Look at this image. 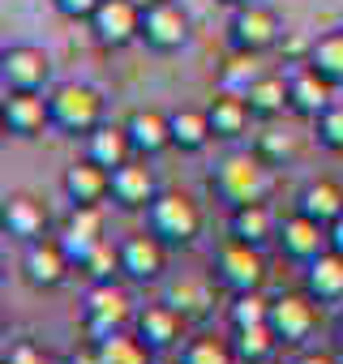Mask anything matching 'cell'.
I'll use <instances>...</instances> for the list:
<instances>
[{
    "instance_id": "11",
    "label": "cell",
    "mask_w": 343,
    "mask_h": 364,
    "mask_svg": "<svg viewBox=\"0 0 343 364\" xmlns=\"http://www.w3.org/2000/svg\"><path fill=\"white\" fill-rule=\"evenodd\" d=\"M270 326L283 347H300L317 330V300L309 291H283L270 300Z\"/></svg>"
},
{
    "instance_id": "13",
    "label": "cell",
    "mask_w": 343,
    "mask_h": 364,
    "mask_svg": "<svg viewBox=\"0 0 343 364\" xmlns=\"http://www.w3.org/2000/svg\"><path fill=\"white\" fill-rule=\"evenodd\" d=\"M167 245L154 232H133L120 240V274L129 283H159L167 270Z\"/></svg>"
},
{
    "instance_id": "36",
    "label": "cell",
    "mask_w": 343,
    "mask_h": 364,
    "mask_svg": "<svg viewBox=\"0 0 343 364\" xmlns=\"http://www.w3.org/2000/svg\"><path fill=\"white\" fill-rule=\"evenodd\" d=\"M228 321H232V330H236V326H258V321H270V300H266L262 291H232Z\"/></svg>"
},
{
    "instance_id": "19",
    "label": "cell",
    "mask_w": 343,
    "mask_h": 364,
    "mask_svg": "<svg viewBox=\"0 0 343 364\" xmlns=\"http://www.w3.org/2000/svg\"><path fill=\"white\" fill-rule=\"evenodd\" d=\"M0 228H5V236L31 245V240L48 236V206L35 202L31 193H14V198H5V206H0Z\"/></svg>"
},
{
    "instance_id": "23",
    "label": "cell",
    "mask_w": 343,
    "mask_h": 364,
    "mask_svg": "<svg viewBox=\"0 0 343 364\" xmlns=\"http://www.w3.org/2000/svg\"><path fill=\"white\" fill-rule=\"evenodd\" d=\"M60 240L73 257V266L103 240V206H69L65 223H60Z\"/></svg>"
},
{
    "instance_id": "32",
    "label": "cell",
    "mask_w": 343,
    "mask_h": 364,
    "mask_svg": "<svg viewBox=\"0 0 343 364\" xmlns=\"http://www.w3.org/2000/svg\"><path fill=\"white\" fill-rule=\"evenodd\" d=\"M150 347L137 338V330H120L95 343V364H150Z\"/></svg>"
},
{
    "instance_id": "39",
    "label": "cell",
    "mask_w": 343,
    "mask_h": 364,
    "mask_svg": "<svg viewBox=\"0 0 343 364\" xmlns=\"http://www.w3.org/2000/svg\"><path fill=\"white\" fill-rule=\"evenodd\" d=\"M99 5H103V0H52V9L60 18H69V22H90Z\"/></svg>"
},
{
    "instance_id": "34",
    "label": "cell",
    "mask_w": 343,
    "mask_h": 364,
    "mask_svg": "<svg viewBox=\"0 0 343 364\" xmlns=\"http://www.w3.org/2000/svg\"><path fill=\"white\" fill-rule=\"evenodd\" d=\"M249 150H253L266 167H283V163L296 159V137H292L287 129H262V133L253 137Z\"/></svg>"
},
{
    "instance_id": "7",
    "label": "cell",
    "mask_w": 343,
    "mask_h": 364,
    "mask_svg": "<svg viewBox=\"0 0 343 364\" xmlns=\"http://www.w3.org/2000/svg\"><path fill=\"white\" fill-rule=\"evenodd\" d=\"M142 5L146 0H103V5L95 9V18L86 22L95 43L107 48V52L142 43Z\"/></svg>"
},
{
    "instance_id": "41",
    "label": "cell",
    "mask_w": 343,
    "mask_h": 364,
    "mask_svg": "<svg viewBox=\"0 0 343 364\" xmlns=\"http://www.w3.org/2000/svg\"><path fill=\"white\" fill-rule=\"evenodd\" d=\"M326 240H330V249H334V253H343V215L326 228Z\"/></svg>"
},
{
    "instance_id": "38",
    "label": "cell",
    "mask_w": 343,
    "mask_h": 364,
    "mask_svg": "<svg viewBox=\"0 0 343 364\" xmlns=\"http://www.w3.org/2000/svg\"><path fill=\"white\" fill-rule=\"evenodd\" d=\"M258 73H262L258 56H253V52H236V48H232V56H228V65H223V86H228V90H245Z\"/></svg>"
},
{
    "instance_id": "29",
    "label": "cell",
    "mask_w": 343,
    "mask_h": 364,
    "mask_svg": "<svg viewBox=\"0 0 343 364\" xmlns=\"http://www.w3.org/2000/svg\"><path fill=\"white\" fill-rule=\"evenodd\" d=\"M241 95L249 99L253 120H275V116L287 112V77H283V73H266V69H262Z\"/></svg>"
},
{
    "instance_id": "24",
    "label": "cell",
    "mask_w": 343,
    "mask_h": 364,
    "mask_svg": "<svg viewBox=\"0 0 343 364\" xmlns=\"http://www.w3.org/2000/svg\"><path fill=\"white\" fill-rule=\"evenodd\" d=\"M228 236L245 240V245H270L279 236V219L266 202H245V206H232L228 210Z\"/></svg>"
},
{
    "instance_id": "9",
    "label": "cell",
    "mask_w": 343,
    "mask_h": 364,
    "mask_svg": "<svg viewBox=\"0 0 343 364\" xmlns=\"http://www.w3.org/2000/svg\"><path fill=\"white\" fill-rule=\"evenodd\" d=\"M69 270H73V257H69V249H65V240L56 236H39V240H31L26 249H22V279L35 287V291H56V287H65V279H69Z\"/></svg>"
},
{
    "instance_id": "40",
    "label": "cell",
    "mask_w": 343,
    "mask_h": 364,
    "mask_svg": "<svg viewBox=\"0 0 343 364\" xmlns=\"http://www.w3.org/2000/svg\"><path fill=\"white\" fill-rule=\"evenodd\" d=\"M5 360H9V364H48V355H43L31 338H18V343L5 351Z\"/></svg>"
},
{
    "instance_id": "43",
    "label": "cell",
    "mask_w": 343,
    "mask_h": 364,
    "mask_svg": "<svg viewBox=\"0 0 343 364\" xmlns=\"http://www.w3.org/2000/svg\"><path fill=\"white\" fill-rule=\"evenodd\" d=\"M334 343H339V351H343V309L334 313Z\"/></svg>"
},
{
    "instance_id": "14",
    "label": "cell",
    "mask_w": 343,
    "mask_h": 364,
    "mask_svg": "<svg viewBox=\"0 0 343 364\" xmlns=\"http://www.w3.org/2000/svg\"><path fill=\"white\" fill-rule=\"evenodd\" d=\"M185 313L176 304H167V300H154V304H142L133 313V330L137 338L150 347V351H172V347H181L185 338Z\"/></svg>"
},
{
    "instance_id": "17",
    "label": "cell",
    "mask_w": 343,
    "mask_h": 364,
    "mask_svg": "<svg viewBox=\"0 0 343 364\" xmlns=\"http://www.w3.org/2000/svg\"><path fill=\"white\" fill-rule=\"evenodd\" d=\"M60 189H65L69 206H103L112 198V171L99 167L95 159H78V163L65 167Z\"/></svg>"
},
{
    "instance_id": "45",
    "label": "cell",
    "mask_w": 343,
    "mask_h": 364,
    "mask_svg": "<svg viewBox=\"0 0 343 364\" xmlns=\"http://www.w3.org/2000/svg\"><path fill=\"white\" fill-rule=\"evenodd\" d=\"M253 364H275V360H253Z\"/></svg>"
},
{
    "instance_id": "33",
    "label": "cell",
    "mask_w": 343,
    "mask_h": 364,
    "mask_svg": "<svg viewBox=\"0 0 343 364\" xmlns=\"http://www.w3.org/2000/svg\"><path fill=\"white\" fill-rule=\"evenodd\" d=\"M313 73H322L326 82H334V86H343V26L339 31H326V35H317L313 39V48H309V60H305Z\"/></svg>"
},
{
    "instance_id": "2",
    "label": "cell",
    "mask_w": 343,
    "mask_h": 364,
    "mask_svg": "<svg viewBox=\"0 0 343 364\" xmlns=\"http://www.w3.org/2000/svg\"><path fill=\"white\" fill-rule=\"evenodd\" d=\"M142 215H146V232H154L172 253L189 249L202 236V206L185 189H159V198Z\"/></svg>"
},
{
    "instance_id": "3",
    "label": "cell",
    "mask_w": 343,
    "mask_h": 364,
    "mask_svg": "<svg viewBox=\"0 0 343 364\" xmlns=\"http://www.w3.org/2000/svg\"><path fill=\"white\" fill-rule=\"evenodd\" d=\"M48 107H52V129H60L65 137H90L107 120V99L90 82H60V86H52L48 90Z\"/></svg>"
},
{
    "instance_id": "4",
    "label": "cell",
    "mask_w": 343,
    "mask_h": 364,
    "mask_svg": "<svg viewBox=\"0 0 343 364\" xmlns=\"http://www.w3.org/2000/svg\"><path fill=\"white\" fill-rule=\"evenodd\" d=\"M211 274L228 291H262V283H266V257H262L258 245H245V240L228 236L215 249V257H211Z\"/></svg>"
},
{
    "instance_id": "46",
    "label": "cell",
    "mask_w": 343,
    "mask_h": 364,
    "mask_svg": "<svg viewBox=\"0 0 343 364\" xmlns=\"http://www.w3.org/2000/svg\"><path fill=\"white\" fill-rule=\"evenodd\" d=\"M339 26H343V14H339Z\"/></svg>"
},
{
    "instance_id": "12",
    "label": "cell",
    "mask_w": 343,
    "mask_h": 364,
    "mask_svg": "<svg viewBox=\"0 0 343 364\" xmlns=\"http://www.w3.org/2000/svg\"><path fill=\"white\" fill-rule=\"evenodd\" d=\"M0 82L5 90H43L52 82V56L35 43H14L0 52Z\"/></svg>"
},
{
    "instance_id": "1",
    "label": "cell",
    "mask_w": 343,
    "mask_h": 364,
    "mask_svg": "<svg viewBox=\"0 0 343 364\" xmlns=\"http://www.w3.org/2000/svg\"><path fill=\"white\" fill-rule=\"evenodd\" d=\"M206 189L232 210V206H245V202H266L270 193V167L253 154V150H236V154H223L215 163V171L206 176Z\"/></svg>"
},
{
    "instance_id": "27",
    "label": "cell",
    "mask_w": 343,
    "mask_h": 364,
    "mask_svg": "<svg viewBox=\"0 0 343 364\" xmlns=\"http://www.w3.org/2000/svg\"><path fill=\"white\" fill-rule=\"evenodd\" d=\"M305 291L317 304H343V253L326 249L305 266Z\"/></svg>"
},
{
    "instance_id": "21",
    "label": "cell",
    "mask_w": 343,
    "mask_h": 364,
    "mask_svg": "<svg viewBox=\"0 0 343 364\" xmlns=\"http://www.w3.org/2000/svg\"><path fill=\"white\" fill-rule=\"evenodd\" d=\"M125 129H129L133 150H137L142 159H154V154L172 150V120H167V112H159V107H133V112L125 116Z\"/></svg>"
},
{
    "instance_id": "5",
    "label": "cell",
    "mask_w": 343,
    "mask_h": 364,
    "mask_svg": "<svg viewBox=\"0 0 343 364\" xmlns=\"http://www.w3.org/2000/svg\"><path fill=\"white\" fill-rule=\"evenodd\" d=\"M133 313H137V309H133L129 291L116 287V279H112V283H90L86 304H82V330L90 334V343H99V338H107V334L129 330V326H133Z\"/></svg>"
},
{
    "instance_id": "22",
    "label": "cell",
    "mask_w": 343,
    "mask_h": 364,
    "mask_svg": "<svg viewBox=\"0 0 343 364\" xmlns=\"http://www.w3.org/2000/svg\"><path fill=\"white\" fill-rule=\"evenodd\" d=\"M206 116H211V129L219 141H241L253 124V112H249V99L241 90H219L211 103H206Z\"/></svg>"
},
{
    "instance_id": "31",
    "label": "cell",
    "mask_w": 343,
    "mask_h": 364,
    "mask_svg": "<svg viewBox=\"0 0 343 364\" xmlns=\"http://www.w3.org/2000/svg\"><path fill=\"white\" fill-rule=\"evenodd\" d=\"M232 347H236L241 364H253V360H275V351L283 343H279L270 321H258V326H236L232 330Z\"/></svg>"
},
{
    "instance_id": "16",
    "label": "cell",
    "mask_w": 343,
    "mask_h": 364,
    "mask_svg": "<svg viewBox=\"0 0 343 364\" xmlns=\"http://www.w3.org/2000/svg\"><path fill=\"white\" fill-rule=\"evenodd\" d=\"M154 198H159V180H154V171L146 167L142 154L112 171V206H116V210L137 215V210H146Z\"/></svg>"
},
{
    "instance_id": "30",
    "label": "cell",
    "mask_w": 343,
    "mask_h": 364,
    "mask_svg": "<svg viewBox=\"0 0 343 364\" xmlns=\"http://www.w3.org/2000/svg\"><path fill=\"white\" fill-rule=\"evenodd\" d=\"M176 364H241L232 338H219L211 330H198L194 338L181 343V360Z\"/></svg>"
},
{
    "instance_id": "8",
    "label": "cell",
    "mask_w": 343,
    "mask_h": 364,
    "mask_svg": "<svg viewBox=\"0 0 343 364\" xmlns=\"http://www.w3.org/2000/svg\"><path fill=\"white\" fill-rule=\"evenodd\" d=\"M142 43L159 56L181 52L189 43V14L176 0H146L142 5Z\"/></svg>"
},
{
    "instance_id": "10",
    "label": "cell",
    "mask_w": 343,
    "mask_h": 364,
    "mask_svg": "<svg viewBox=\"0 0 343 364\" xmlns=\"http://www.w3.org/2000/svg\"><path fill=\"white\" fill-rule=\"evenodd\" d=\"M0 120H5L9 137L35 141L52 129V107L43 90H5V103H0Z\"/></svg>"
},
{
    "instance_id": "25",
    "label": "cell",
    "mask_w": 343,
    "mask_h": 364,
    "mask_svg": "<svg viewBox=\"0 0 343 364\" xmlns=\"http://www.w3.org/2000/svg\"><path fill=\"white\" fill-rule=\"evenodd\" d=\"M82 141H86V159H95V163L107 167V171H116V167H125L129 159H137L129 129H125V124H112V120H103V124H99L90 137H82Z\"/></svg>"
},
{
    "instance_id": "20",
    "label": "cell",
    "mask_w": 343,
    "mask_h": 364,
    "mask_svg": "<svg viewBox=\"0 0 343 364\" xmlns=\"http://www.w3.org/2000/svg\"><path fill=\"white\" fill-rule=\"evenodd\" d=\"M163 300L176 304L189 321H206L215 313V274H181L163 287Z\"/></svg>"
},
{
    "instance_id": "18",
    "label": "cell",
    "mask_w": 343,
    "mask_h": 364,
    "mask_svg": "<svg viewBox=\"0 0 343 364\" xmlns=\"http://www.w3.org/2000/svg\"><path fill=\"white\" fill-rule=\"evenodd\" d=\"M334 82H326L322 73H313L309 65H300L296 73H287V112L292 116H305V120H317L330 103H334Z\"/></svg>"
},
{
    "instance_id": "28",
    "label": "cell",
    "mask_w": 343,
    "mask_h": 364,
    "mask_svg": "<svg viewBox=\"0 0 343 364\" xmlns=\"http://www.w3.org/2000/svg\"><path fill=\"white\" fill-rule=\"evenodd\" d=\"M296 210H305L309 219H317V223L330 228L343 215V185H339V180H330V176L309 180V185L296 193Z\"/></svg>"
},
{
    "instance_id": "44",
    "label": "cell",
    "mask_w": 343,
    "mask_h": 364,
    "mask_svg": "<svg viewBox=\"0 0 343 364\" xmlns=\"http://www.w3.org/2000/svg\"><path fill=\"white\" fill-rule=\"evenodd\" d=\"M219 5H232V9H236V5H245V0H219Z\"/></svg>"
},
{
    "instance_id": "15",
    "label": "cell",
    "mask_w": 343,
    "mask_h": 364,
    "mask_svg": "<svg viewBox=\"0 0 343 364\" xmlns=\"http://www.w3.org/2000/svg\"><path fill=\"white\" fill-rule=\"evenodd\" d=\"M275 245L283 249V257H292V262H300V266H309L317 253L330 249V240H326V223L309 219L305 210H292V215L279 219V236H275Z\"/></svg>"
},
{
    "instance_id": "37",
    "label": "cell",
    "mask_w": 343,
    "mask_h": 364,
    "mask_svg": "<svg viewBox=\"0 0 343 364\" xmlns=\"http://www.w3.org/2000/svg\"><path fill=\"white\" fill-rule=\"evenodd\" d=\"M313 133H317V146H322V150L343 154V103H330V107L313 120Z\"/></svg>"
},
{
    "instance_id": "35",
    "label": "cell",
    "mask_w": 343,
    "mask_h": 364,
    "mask_svg": "<svg viewBox=\"0 0 343 364\" xmlns=\"http://www.w3.org/2000/svg\"><path fill=\"white\" fill-rule=\"evenodd\" d=\"M78 270L90 279V283H112L116 274H120V245H112V240H99L82 262H78Z\"/></svg>"
},
{
    "instance_id": "6",
    "label": "cell",
    "mask_w": 343,
    "mask_h": 364,
    "mask_svg": "<svg viewBox=\"0 0 343 364\" xmlns=\"http://www.w3.org/2000/svg\"><path fill=\"white\" fill-rule=\"evenodd\" d=\"M283 39V22L270 5H258V0H245V5L232 9V22H228V43L236 52H275Z\"/></svg>"
},
{
    "instance_id": "47",
    "label": "cell",
    "mask_w": 343,
    "mask_h": 364,
    "mask_svg": "<svg viewBox=\"0 0 343 364\" xmlns=\"http://www.w3.org/2000/svg\"><path fill=\"white\" fill-rule=\"evenodd\" d=\"M0 364H9V360H0Z\"/></svg>"
},
{
    "instance_id": "26",
    "label": "cell",
    "mask_w": 343,
    "mask_h": 364,
    "mask_svg": "<svg viewBox=\"0 0 343 364\" xmlns=\"http://www.w3.org/2000/svg\"><path fill=\"white\" fill-rule=\"evenodd\" d=\"M167 120H172V150H181V154H202L215 141L206 107H172Z\"/></svg>"
},
{
    "instance_id": "42",
    "label": "cell",
    "mask_w": 343,
    "mask_h": 364,
    "mask_svg": "<svg viewBox=\"0 0 343 364\" xmlns=\"http://www.w3.org/2000/svg\"><path fill=\"white\" fill-rule=\"evenodd\" d=\"M292 364H334V355H326V351H300Z\"/></svg>"
}]
</instances>
